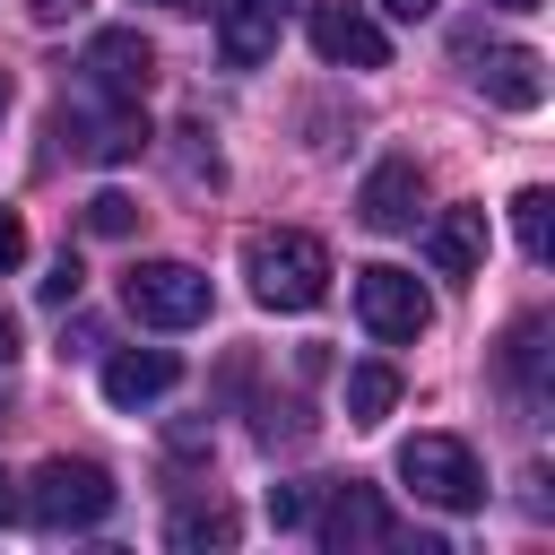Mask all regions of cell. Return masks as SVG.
<instances>
[{"label": "cell", "instance_id": "44dd1931", "mask_svg": "<svg viewBox=\"0 0 555 555\" xmlns=\"http://www.w3.org/2000/svg\"><path fill=\"white\" fill-rule=\"evenodd\" d=\"M35 286H43V304H78V260L61 251V260H52V269H43Z\"/></svg>", "mask_w": 555, "mask_h": 555}, {"label": "cell", "instance_id": "ac0fdd59", "mask_svg": "<svg viewBox=\"0 0 555 555\" xmlns=\"http://www.w3.org/2000/svg\"><path fill=\"white\" fill-rule=\"evenodd\" d=\"M546 208H555L546 191H520V199H512V234H520V251H529V260H546V251H555V217H546Z\"/></svg>", "mask_w": 555, "mask_h": 555}, {"label": "cell", "instance_id": "9a60e30c", "mask_svg": "<svg viewBox=\"0 0 555 555\" xmlns=\"http://www.w3.org/2000/svg\"><path fill=\"white\" fill-rule=\"evenodd\" d=\"M503 382L538 408L546 399V321H512V338H503Z\"/></svg>", "mask_w": 555, "mask_h": 555}, {"label": "cell", "instance_id": "ba28073f", "mask_svg": "<svg viewBox=\"0 0 555 555\" xmlns=\"http://www.w3.org/2000/svg\"><path fill=\"white\" fill-rule=\"evenodd\" d=\"M304 35L330 69H382L390 61V35L356 9V0H304Z\"/></svg>", "mask_w": 555, "mask_h": 555}, {"label": "cell", "instance_id": "ffe728a7", "mask_svg": "<svg viewBox=\"0 0 555 555\" xmlns=\"http://www.w3.org/2000/svg\"><path fill=\"white\" fill-rule=\"evenodd\" d=\"M269 520L278 529H304L312 520V486H269Z\"/></svg>", "mask_w": 555, "mask_h": 555}, {"label": "cell", "instance_id": "e0dca14e", "mask_svg": "<svg viewBox=\"0 0 555 555\" xmlns=\"http://www.w3.org/2000/svg\"><path fill=\"white\" fill-rule=\"evenodd\" d=\"M165 538H173V546H234V512H225V503H182V512L165 520Z\"/></svg>", "mask_w": 555, "mask_h": 555}, {"label": "cell", "instance_id": "30bf717a", "mask_svg": "<svg viewBox=\"0 0 555 555\" xmlns=\"http://www.w3.org/2000/svg\"><path fill=\"white\" fill-rule=\"evenodd\" d=\"M416 208H425V165H416V156H382V165L364 173V191H356V217H364L373 234H408Z\"/></svg>", "mask_w": 555, "mask_h": 555}, {"label": "cell", "instance_id": "9c48e42d", "mask_svg": "<svg viewBox=\"0 0 555 555\" xmlns=\"http://www.w3.org/2000/svg\"><path fill=\"white\" fill-rule=\"evenodd\" d=\"M78 69H87V87H95V95L139 104V95H147V78H156V43H147L139 26H104V35L87 43V61H78Z\"/></svg>", "mask_w": 555, "mask_h": 555}, {"label": "cell", "instance_id": "6da1fadb", "mask_svg": "<svg viewBox=\"0 0 555 555\" xmlns=\"http://www.w3.org/2000/svg\"><path fill=\"white\" fill-rule=\"evenodd\" d=\"M243 278L269 312H312L330 295V243L304 234V225H260L243 243Z\"/></svg>", "mask_w": 555, "mask_h": 555}, {"label": "cell", "instance_id": "7402d4cb", "mask_svg": "<svg viewBox=\"0 0 555 555\" xmlns=\"http://www.w3.org/2000/svg\"><path fill=\"white\" fill-rule=\"evenodd\" d=\"M17 260H26V217H17V208H0V278H9Z\"/></svg>", "mask_w": 555, "mask_h": 555}, {"label": "cell", "instance_id": "5bb4252c", "mask_svg": "<svg viewBox=\"0 0 555 555\" xmlns=\"http://www.w3.org/2000/svg\"><path fill=\"white\" fill-rule=\"evenodd\" d=\"M425 260L442 278H477V260H486V208H442L434 234H425Z\"/></svg>", "mask_w": 555, "mask_h": 555}, {"label": "cell", "instance_id": "8fae6325", "mask_svg": "<svg viewBox=\"0 0 555 555\" xmlns=\"http://www.w3.org/2000/svg\"><path fill=\"white\" fill-rule=\"evenodd\" d=\"M295 0H217V61L225 69H260L278 52V26H286Z\"/></svg>", "mask_w": 555, "mask_h": 555}, {"label": "cell", "instance_id": "4316f807", "mask_svg": "<svg viewBox=\"0 0 555 555\" xmlns=\"http://www.w3.org/2000/svg\"><path fill=\"white\" fill-rule=\"evenodd\" d=\"M494 9H538V0H494Z\"/></svg>", "mask_w": 555, "mask_h": 555}, {"label": "cell", "instance_id": "d6986e66", "mask_svg": "<svg viewBox=\"0 0 555 555\" xmlns=\"http://www.w3.org/2000/svg\"><path fill=\"white\" fill-rule=\"evenodd\" d=\"M130 225H139V199L130 191H95L87 199V234H130Z\"/></svg>", "mask_w": 555, "mask_h": 555}, {"label": "cell", "instance_id": "83f0119b", "mask_svg": "<svg viewBox=\"0 0 555 555\" xmlns=\"http://www.w3.org/2000/svg\"><path fill=\"white\" fill-rule=\"evenodd\" d=\"M0 113H9V78H0Z\"/></svg>", "mask_w": 555, "mask_h": 555}, {"label": "cell", "instance_id": "7a4b0ae2", "mask_svg": "<svg viewBox=\"0 0 555 555\" xmlns=\"http://www.w3.org/2000/svg\"><path fill=\"white\" fill-rule=\"evenodd\" d=\"M113 503H121V486H113L95 460H43V468H35V486L17 494V512H26L35 529H52V538H69V529H95Z\"/></svg>", "mask_w": 555, "mask_h": 555}, {"label": "cell", "instance_id": "4fadbf2b", "mask_svg": "<svg viewBox=\"0 0 555 555\" xmlns=\"http://www.w3.org/2000/svg\"><path fill=\"white\" fill-rule=\"evenodd\" d=\"M182 382V364L165 356V347H121V356H104V399L113 408H147V399H165Z\"/></svg>", "mask_w": 555, "mask_h": 555}, {"label": "cell", "instance_id": "cb8c5ba5", "mask_svg": "<svg viewBox=\"0 0 555 555\" xmlns=\"http://www.w3.org/2000/svg\"><path fill=\"white\" fill-rule=\"evenodd\" d=\"M17 520V486H9V468H0V529Z\"/></svg>", "mask_w": 555, "mask_h": 555}, {"label": "cell", "instance_id": "277c9868", "mask_svg": "<svg viewBox=\"0 0 555 555\" xmlns=\"http://www.w3.org/2000/svg\"><path fill=\"white\" fill-rule=\"evenodd\" d=\"M121 312L147 330H191L208 321V278L191 260H130L121 269Z\"/></svg>", "mask_w": 555, "mask_h": 555}, {"label": "cell", "instance_id": "484cf974", "mask_svg": "<svg viewBox=\"0 0 555 555\" xmlns=\"http://www.w3.org/2000/svg\"><path fill=\"white\" fill-rule=\"evenodd\" d=\"M156 9H208V0H156Z\"/></svg>", "mask_w": 555, "mask_h": 555}, {"label": "cell", "instance_id": "5b68a950", "mask_svg": "<svg viewBox=\"0 0 555 555\" xmlns=\"http://www.w3.org/2000/svg\"><path fill=\"white\" fill-rule=\"evenodd\" d=\"M321 546H330V555H356V546H416V555H442V538H434V529H416V538H408V529L382 512V494H373V486H356V477H347V486H330V503H321Z\"/></svg>", "mask_w": 555, "mask_h": 555}, {"label": "cell", "instance_id": "52a82bcc", "mask_svg": "<svg viewBox=\"0 0 555 555\" xmlns=\"http://www.w3.org/2000/svg\"><path fill=\"white\" fill-rule=\"evenodd\" d=\"M356 312H364L373 338H425V330H434V295H425L408 269H390V260L356 269Z\"/></svg>", "mask_w": 555, "mask_h": 555}, {"label": "cell", "instance_id": "3957f363", "mask_svg": "<svg viewBox=\"0 0 555 555\" xmlns=\"http://www.w3.org/2000/svg\"><path fill=\"white\" fill-rule=\"evenodd\" d=\"M399 486H408L416 503H434V512H477V503H486V468H477V451H468L460 434H416V442H399Z\"/></svg>", "mask_w": 555, "mask_h": 555}, {"label": "cell", "instance_id": "7c38bea8", "mask_svg": "<svg viewBox=\"0 0 555 555\" xmlns=\"http://www.w3.org/2000/svg\"><path fill=\"white\" fill-rule=\"evenodd\" d=\"M477 52V43H468ZM477 87L503 104V113H538L546 104V61L529 52V43H486L477 52Z\"/></svg>", "mask_w": 555, "mask_h": 555}, {"label": "cell", "instance_id": "8992f818", "mask_svg": "<svg viewBox=\"0 0 555 555\" xmlns=\"http://www.w3.org/2000/svg\"><path fill=\"white\" fill-rule=\"evenodd\" d=\"M52 130H61V139H69V156H87V165H130V156L147 147V113H139V104H121V95L61 104V113H52Z\"/></svg>", "mask_w": 555, "mask_h": 555}, {"label": "cell", "instance_id": "603a6c76", "mask_svg": "<svg viewBox=\"0 0 555 555\" xmlns=\"http://www.w3.org/2000/svg\"><path fill=\"white\" fill-rule=\"evenodd\" d=\"M382 9H390V17H434L442 0H382Z\"/></svg>", "mask_w": 555, "mask_h": 555}, {"label": "cell", "instance_id": "2e32d148", "mask_svg": "<svg viewBox=\"0 0 555 555\" xmlns=\"http://www.w3.org/2000/svg\"><path fill=\"white\" fill-rule=\"evenodd\" d=\"M399 408V373L373 356V364H347V425H382Z\"/></svg>", "mask_w": 555, "mask_h": 555}, {"label": "cell", "instance_id": "d4e9b609", "mask_svg": "<svg viewBox=\"0 0 555 555\" xmlns=\"http://www.w3.org/2000/svg\"><path fill=\"white\" fill-rule=\"evenodd\" d=\"M9 356H17V321L0 312V364H9Z\"/></svg>", "mask_w": 555, "mask_h": 555}]
</instances>
